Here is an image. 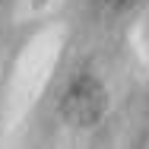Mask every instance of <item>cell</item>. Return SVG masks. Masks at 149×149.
I'll use <instances>...</instances> for the list:
<instances>
[{"instance_id":"obj_1","label":"cell","mask_w":149,"mask_h":149,"mask_svg":"<svg viewBox=\"0 0 149 149\" xmlns=\"http://www.w3.org/2000/svg\"><path fill=\"white\" fill-rule=\"evenodd\" d=\"M102 111H105V89H102V83L92 79V76L76 79V83L70 86V92L63 95V102H60L63 120H70V124H76V127L95 124V120L102 118Z\"/></svg>"},{"instance_id":"obj_2","label":"cell","mask_w":149,"mask_h":149,"mask_svg":"<svg viewBox=\"0 0 149 149\" xmlns=\"http://www.w3.org/2000/svg\"><path fill=\"white\" fill-rule=\"evenodd\" d=\"M108 6H114V10H120V6H127V3H133V0H105Z\"/></svg>"}]
</instances>
